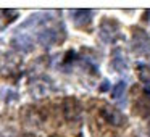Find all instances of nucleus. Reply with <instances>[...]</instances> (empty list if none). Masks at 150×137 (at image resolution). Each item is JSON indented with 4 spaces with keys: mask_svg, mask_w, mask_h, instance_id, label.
<instances>
[{
    "mask_svg": "<svg viewBox=\"0 0 150 137\" xmlns=\"http://www.w3.org/2000/svg\"><path fill=\"white\" fill-rule=\"evenodd\" d=\"M98 37L103 40L105 44H113L116 39H120L121 36V31L120 26L115 20H103L100 24V29H98Z\"/></svg>",
    "mask_w": 150,
    "mask_h": 137,
    "instance_id": "nucleus-1",
    "label": "nucleus"
},
{
    "mask_svg": "<svg viewBox=\"0 0 150 137\" xmlns=\"http://www.w3.org/2000/svg\"><path fill=\"white\" fill-rule=\"evenodd\" d=\"M102 116H103V119H107L111 126L120 127V126H124V124H126V116H124L118 108L110 107V105H105V107L102 108Z\"/></svg>",
    "mask_w": 150,
    "mask_h": 137,
    "instance_id": "nucleus-2",
    "label": "nucleus"
},
{
    "mask_svg": "<svg viewBox=\"0 0 150 137\" xmlns=\"http://www.w3.org/2000/svg\"><path fill=\"white\" fill-rule=\"evenodd\" d=\"M69 15H71V20L74 23V26L86 28L92 23V18H94L95 11H92V10H71Z\"/></svg>",
    "mask_w": 150,
    "mask_h": 137,
    "instance_id": "nucleus-3",
    "label": "nucleus"
},
{
    "mask_svg": "<svg viewBox=\"0 0 150 137\" xmlns=\"http://www.w3.org/2000/svg\"><path fill=\"white\" fill-rule=\"evenodd\" d=\"M110 65H111V68H113L116 73H124V71H127V68H129V61H127L126 53H124L121 49H115L113 53H111V61H110Z\"/></svg>",
    "mask_w": 150,
    "mask_h": 137,
    "instance_id": "nucleus-4",
    "label": "nucleus"
},
{
    "mask_svg": "<svg viewBox=\"0 0 150 137\" xmlns=\"http://www.w3.org/2000/svg\"><path fill=\"white\" fill-rule=\"evenodd\" d=\"M132 49L134 52L137 53H149L150 50V39L149 36H147L145 32H137L136 36H134V40H132Z\"/></svg>",
    "mask_w": 150,
    "mask_h": 137,
    "instance_id": "nucleus-5",
    "label": "nucleus"
},
{
    "mask_svg": "<svg viewBox=\"0 0 150 137\" xmlns=\"http://www.w3.org/2000/svg\"><path fill=\"white\" fill-rule=\"evenodd\" d=\"M126 87H127V82L126 81H118L116 84L110 89L111 98H115V100H121V98L124 97V94H126Z\"/></svg>",
    "mask_w": 150,
    "mask_h": 137,
    "instance_id": "nucleus-6",
    "label": "nucleus"
},
{
    "mask_svg": "<svg viewBox=\"0 0 150 137\" xmlns=\"http://www.w3.org/2000/svg\"><path fill=\"white\" fill-rule=\"evenodd\" d=\"M144 89H145V92L150 95V79H147V81H145V85H144Z\"/></svg>",
    "mask_w": 150,
    "mask_h": 137,
    "instance_id": "nucleus-7",
    "label": "nucleus"
},
{
    "mask_svg": "<svg viewBox=\"0 0 150 137\" xmlns=\"http://www.w3.org/2000/svg\"><path fill=\"white\" fill-rule=\"evenodd\" d=\"M0 28H2V24H0Z\"/></svg>",
    "mask_w": 150,
    "mask_h": 137,
    "instance_id": "nucleus-8",
    "label": "nucleus"
}]
</instances>
